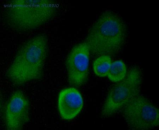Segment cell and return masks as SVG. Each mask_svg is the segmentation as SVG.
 <instances>
[{"mask_svg": "<svg viewBox=\"0 0 159 130\" xmlns=\"http://www.w3.org/2000/svg\"><path fill=\"white\" fill-rule=\"evenodd\" d=\"M90 53L84 41L74 46L69 53L66 66L68 82L71 86H80L88 80Z\"/></svg>", "mask_w": 159, "mask_h": 130, "instance_id": "obj_6", "label": "cell"}, {"mask_svg": "<svg viewBox=\"0 0 159 130\" xmlns=\"http://www.w3.org/2000/svg\"><path fill=\"white\" fill-rule=\"evenodd\" d=\"M57 12V6L52 1L15 0L7 3L3 15L10 28L24 32L42 26L52 20Z\"/></svg>", "mask_w": 159, "mask_h": 130, "instance_id": "obj_3", "label": "cell"}, {"mask_svg": "<svg viewBox=\"0 0 159 130\" xmlns=\"http://www.w3.org/2000/svg\"><path fill=\"white\" fill-rule=\"evenodd\" d=\"M127 74L126 65L122 61L118 60L112 63L107 76L112 82L122 80Z\"/></svg>", "mask_w": 159, "mask_h": 130, "instance_id": "obj_9", "label": "cell"}, {"mask_svg": "<svg viewBox=\"0 0 159 130\" xmlns=\"http://www.w3.org/2000/svg\"><path fill=\"white\" fill-rule=\"evenodd\" d=\"M112 60L110 56L108 55H102L99 56L93 63V69L95 74L100 77L107 76Z\"/></svg>", "mask_w": 159, "mask_h": 130, "instance_id": "obj_10", "label": "cell"}, {"mask_svg": "<svg viewBox=\"0 0 159 130\" xmlns=\"http://www.w3.org/2000/svg\"><path fill=\"white\" fill-rule=\"evenodd\" d=\"M142 72L139 67L131 68L126 76L112 86L105 102L102 115L111 116L122 109L131 99L140 93Z\"/></svg>", "mask_w": 159, "mask_h": 130, "instance_id": "obj_4", "label": "cell"}, {"mask_svg": "<svg viewBox=\"0 0 159 130\" xmlns=\"http://www.w3.org/2000/svg\"><path fill=\"white\" fill-rule=\"evenodd\" d=\"M83 104L81 93L75 88L64 89L59 95L58 110L61 118L64 119L75 118L80 113Z\"/></svg>", "mask_w": 159, "mask_h": 130, "instance_id": "obj_8", "label": "cell"}, {"mask_svg": "<svg viewBox=\"0 0 159 130\" xmlns=\"http://www.w3.org/2000/svg\"><path fill=\"white\" fill-rule=\"evenodd\" d=\"M128 126L134 130H147L159 125V110L144 96L134 97L122 108Z\"/></svg>", "mask_w": 159, "mask_h": 130, "instance_id": "obj_5", "label": "cell"}, {"mask_svg": "<svg viewBox=\"0 0 159 130\" xmlns=\"http://www.w3.org/2000/svg\"><path fill=\"white\" fill-rule=\"evenodd\" d=\"M48 48L47 36L39 34L25 42L18 50L6 73L15 85H20L42 77Z\"/></svg>", "mask_w": 159, "mask_h": 130, "instance_id": "obj_1", "label": "cell"}, {"mask_svg": "<svg viewBox=\"0 0 159 130\" xmlns=\"http://www.w3.org/2000/svg\"><path fill=\"white\" fill-rule=\"evenodd\" d=\"M126 25L118 15L105 11L92 25L85 42L92 55H114L119 53L126 41Z\"/></svg>", "mask_w": 159, "mask_h": 130, "instance_id": "obj_2", "label": "cell"}, {"mask_svg": "<svg viewBox=\"0 0 159 130\" xmlns=\"http://www.w3.org/2000/svg\"><path fill=\"white\" fill-rule=\"evenodd\" d=\"M6 128L9 130L21 129L29 121L30 103L24 93L17 90L12 93L5 110Z\"/></svg>", "mask_w": 159, "mask_h": 130, "instance_id": "obj_7", "label": "cell"}]
</instances>
